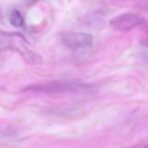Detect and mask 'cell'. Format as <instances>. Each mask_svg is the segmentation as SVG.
Masks as SVG:
<instances>
[{
    "label": "cell",
    "instance_id": "52a82bcc",
    "mask_svg": "<svg viewBox=\"0 0 148 148\" xmlns=\"http://www.w3.org/2000/svg\"><path fill=\"white\" fill-rule=\"evenodd\" d=\"M37 1H38V0H27V3L28 4H32V3H35Z\"/></svg>",
    "mask_w": 148,
    "mask_h": 148
},
{
    "label": "cell",
    "instance_id": "5b68a950",
    "mask_svg": "<svg viewBox=\"0 0 148 148\" xmlns=\"http://www.w3.org/2000/svg\"><path fill=\"white\" fill-rule=\"evenodd\" d=\"M18 33H0V52L14 49Z\"/></svg>",
    "mask_w": 148,
    "mask_h": 148
},
{
    "label": "cell",
    "instance_id": "277c9868",
    "mask_svg": "<svg viewBox=\"0 0 148 148\" xmlns=\"http://www.w3.org/2000/svg\"><path fill=\"white\" fill-rule=\"evenodd\" d=\"M14 50H16L23 57V58L31 64H41L43 63V58L28 48L25 39L21 34L18 33L17 35Z\"/></svg>",
    "mask_w": 148,
    "mask_h": 148
},
{
    "label": "cell",
    "instance_id": "6da1fadb",
    "mask_svg": "<svg viewBox=\"0 0 148 148\" xmlns=\"http://www.w3.org/2000/svg\"><path fill=\"white\" fill-rule=\"evenodd\" d=\"M86 87V85L74 81H51L45 84L29 86L23 91L45 93H64L78 92Z\"/></svg>",
    "mask_w": 148,
    "mask_h": 148
},
{
    "label": "cell",
    "instance_id": "8992f818",
    "mask_svg": "<svg viewBox=\"0 0 148 148\" xmlns=\"http://www.w3.org/2000/svg\"><path fill=\"white\" fill-rule=\"evenodd\" d=\"M9 20L14 27H21L24 25V18L21 15V12L16 9L11 11L9 15Z\"/></svg>",
    "mask_w": 148,
    "mask_h": 148
},
{
    "label": "cell",
    "instance_id": "7a4b0ae2",
    "mask_svg": "<svg viewBox=\"0 0 148 148\" xmlns=\"http://www.w3.org/2000/svg\"><path fill=\"white\" fill-rule=\"evenodd\" d=\"M144 24H145V19L142 16L132 12L122 13L112 18L109 22V25L113 31L120 32H127Z\"/></svg>",
    "mask_w": 148,
    "mask_h": 148
},
{
    "label": "cell",
    "instance_id": "3957f363",
    "mask_svg": "<svg viewBox=\"0 0 148 148\" xmlns=\"http://www.w3.org/2000/svg\"><path fill=\"white\" fill-rule=\"evenodd\" d=\"M62 43L69 49L78 50L86 48L92 45L94 38L93 36L86 32H67L61 35Z\"/></svg>",
    "mask_w": 148,
    "mask_h": 148
},
{
    "label": "cell",
    "instance_id": "ba28073f",
    "mask_svg": "<svg viewBox=\"0 0 148 148\" xmlns=\"http://www.w3.org/2000/svg\"><path fill=\"white\" fill-rule=\"evenodd\" d=\"M145 32H146V33H147V34H148V27H147V28H146V29H145Z\"/></svg>",
    "mask_w": 148,
    "mask_h": 148
}]
</instances>
